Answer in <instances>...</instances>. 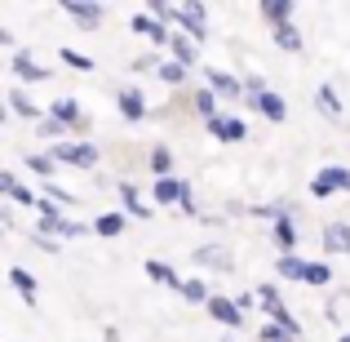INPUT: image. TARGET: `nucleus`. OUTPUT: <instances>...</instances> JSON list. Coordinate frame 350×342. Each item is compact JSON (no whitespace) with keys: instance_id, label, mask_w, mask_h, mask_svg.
I'll return each instance as SVG.
<instances>
[{"instance_id":"obj_1","label":"nucleus","mask_w":350,"mask_h":342,"mask_svg":"<svg viewBox=\"0 0 350 342\" xmlns=\"http://www.w3.org/2000/svg\"><path fill=\"white\" fill-rule=\"evenodd\" d=\"M310 191H315V196H333V191H350V169H342V164L324 169L315 182H310Z\"/></svg>"},{"instance_id":"obj_2","label":"nucleus","mask_w":350,"mask_h":342,"mask_svg":"<svg viewBox=\"0 0 350 342\" xmlns=\"http://www.w3.org/2000/svg\"><path fill=\"white\" fill-rule=\"evenodd\" d=\"M53 160H71V164H80V169H94V164H98V151H94V147L58 143V147H53Z\"/></svg>"},{"instance_id":"obj_3","label":"nucleus","mask_w":350,"mask_h":342,"mask_svg":"<svg viewBox=\"0 0 350 342\" xmlns=\"http://www.w3.org/2000/svg\"><path fill=\"white\" fill-rule=\"evenodd\" d=\"M208 311H213L222 325H244V316H239V302H226V298H208Z\"/></svg>"},{"instance_id":"obj_4","label":"nucleus","mask_w":350,"mask_h":342,"mask_svg":"<svg viewBox=\"0 0 350 342\" xmlns=\"http://www.w3.org/2000/svg\"><path fill=\"white\" fill-rule=\"evenodd\" d=\"M178 18L191 27L196 40H204V5H178Z\"/></svg>"},{"instance_id":"obj_5","label":"nucleus","mask_w":350,"mask_h":342,"mask_svg":"<svg viewBox=\"0 0 350 342\" xmlns=\"http://www.w3.org/2000/svg\"><path fill=\"white\" fill-rule=\"evenodd\" d=\"M62 9H67V14L76 18V23H85V27H94L98 18H103V5H85V0H67Z\"/></svg>"},{"instance_id":"obj_6","label":"nucleus","mask_w":350,"mask_h":342,"mask_svg":"<svg viewBox=\"0 0 350 342\" xmlns=\"http://www.w3.org/2000/svg\"><path fill=\"white\" fill-rule=\"evenodd\" d=\"M248 107H257L266 120H284V98L280 94H262V98H248Z\"/></svg>"},{"instance_id":"obj_7","label":"nucleus","mask_w":350,"mask_h":342,"mask_svg":"<svg viewBox=\"0 0 350 342\" xmlns=\"http://www.w3.org/2000/svg\"><path fill=\"white\" fill-rule=\"evenodd\" d=\"M324 245L333 249V254H350V227L346 223H333L324 231Z\"/></svg>"},{"instance_id":"obj_8","label":"nucleus","mask_w":350,"mask_h":342,"mask_svg":"<svg viewBox=\"0 0 350 342\" xmlns=\"http://www.w3.org/2000/svg\"><path fill=\"white\" fill-rule=\"evenodd\" d=\"M208 125H213V134L226 138V143H239V138H244V125L231 120V116H217V120H208Z\"/></svg>"},{"instance_id":"obj_9","label":"nucleus","mask_w":350,"mask_h":342,"mask_svg":"<svg viewBox=\"0 0 350 342\" xmlns=\"http://www.w3.org/2000/svg\"><path fill=\"white\" fill-rule=\"evenodd\" d=\"M14 71H18V80H44V67L31 58V53H18V58H14Z\"/></svg>"},{"instance_id":"obj_10","label":"nucleus","mask_w":350,"mask_h":342,"mask_svg":"<svg viewBox=\"0 0 350 342\" xmlns=\"http://www.w3.org/2000/svg\"><path fill=\"white\" fill-rule=\"evenodd\" d=\"M0 191H5V196H14L18 205H40V200H36L27 187H18V182H14V173H0Z\"/></svg>"},{"instance_id":"obj_11","label":"nucleus","mask_w":350,"mask_h":342,"mask_svg":"<svg viewBox=\"0 0 350 342\" xmlns=\"http://www.w3.org/2000/svg\"><path fill=\"white\" fill-rule=\"evenodd\" d=\"M262 18H271V23H275V32H280V27H288L293 5H288V0H284V5H280V0H271V5H262Z\"/></svg>"},{"instance_id":"obj_12","label":"nucleus","mask_w":350,"mask_h":342,"mask_svg":"<svg viewBox=\"0 0 350 342\" xmlns=\"http://www.w3.org/2000/svg\"><path fill=\"white\" fill-rule=\"evenodd\" d=\"M133 32H142L146 40H155V45H160V40H169V32H164V27L155 23V18H142V14L133 18Z\"/></svg>"},{"instance_id":"obj_13","label":"nucleus","mask_w":350,"mask_h":342,"mask_svg":"<svg viewBox=\"0 0 350 342\" xmlns=\"http://www.w3.org/2000/svg\"><path fill=\"white\" fill-rule=\"evenodd\" d=\"M275 245H280L284 254H293V245H297V236H293V223H288V214H284V218H275Z\"/></svg>"},{"instance_id":"obj_14","label":"nucleus","mask_w":350,"mask_h":342,"mask_svg":"<svg viewBox=\"0 0 350 342\" xmlns=\"http://www.w3.org/2000/svg\"><path fill=\"white\" fill-rule=\"evenodd\" d=\"M306 267L310 262H297L293 254H280V276L284 280H306Z\"/></svg>"},{"instance_id":"obj_15","label":"nucleus","mask_w":350,"mask_h":342,"mask_svg":"<svg viewBox=\"0 0 350 342\" xmlns=\"http://www.w3.org/2000/svg\"><path fill=\"white\" fill-rule=\"evenodd\" d=\"M146 276H151V280H160V284H169V289H187V284H182L164 262H146Z\"/></svg>"},{"instance_id":"obj_16","label":"nucleus","mask_w":350,"mask_h":342,"mask_svg":"<svg viewBox=\"0 0 350 342\" xmlns=\"http://www.w3.org/2000/svg\"><path fill=\"white\" fill-rule=\"evenodd\" d=\"M155 200H160V205H173V200H182V182L160 178V182H155Z\"/></svg>"},{"instance_id":"obj_17","label":"nucleus","mask_w":350,"mask_h":342,"mask_svg":"<svg viewBox=\"0 0 350 342\" xmlns=\"http://www.w3.org/2000/svg\"><path fill=\"white\" fill-rule=\"evenodd\" d=\"M9 280H14V289L23 293L27 302H36V280H31V276L23 271V267H14V271H9Z\"/></svg>"},{"instance_id":"obj_18","label":"nucleus","mask_w":350,"mask_h":342,"mask_svg":"<svg viewBox=\"0 0 350 342\" xmlns=\"http://www.w3.org/2000/svg\"><path fill=\"white\" fill-rule=\"evenodd\" d=\"M120 112H124L129 120H142V94L124 89V94H120Z\"/></svg>"},{"instance_id":"obj_19","label":"nucleus","mask_w":350,"mask_h":342,"mask_svg":"<svg viewBox=\"0 0 350 342\" xmlns=\"http://www.w3.org/2000/svg\"><path fill=\"white\" fill-rule=\"evenodd\" d=\"M208 89H217V94H239V85L231 76H222V71H213L208 67Z\"/></svg>"},{"instance_id":"obj_20","label":"nucleus","mask_w":350,"mask_h":342,"mask_svg":"<svg viewBox=\"0 0 350 342\" xmlns=\"http://www.w3.org/2000/svg\"><path fill=\"white\" fill-rule=\"evenodd\" d=\"M275 45H280V49H288V53H297L301 49V36L293 32V27H280V32H275Z\"/></svg>"},{"instance_id":"obj_21","label":"nucleus","mask_w":350,"mask_h":342,"mask_svg":"<svg viewBox=\"0 0 350 342\" xmlns=\"http://www.w3.org/2000/svg\"><path fill=\"white\" fill-rule=\"evenodd\" d=\"M319 107H324V116H333V120L342 116V103H337V94H333V89H328V85L319 89Z\"/></svg>"},{"instance_id":"obj_22","label":"nucleus","mask_w":350,"mask_h":342,"mask_svg":"<svg viewBox=\"0 0 350 342\" xmlns=\"http://www.w3.org/2000/svg\"><path fill=\"white\" fill-rule=\"evenodd\" d=\"M173 53H178V62L187 67V62H196V45L182 40V36H173Z\"/></svg>"},{"instance_id":"obj_23","label":"nucleus","mask_w":350,"mask_h":342,"mask_svg":"<svg viewBox=\"0 0 350 342\" xmlns=\"http://www.w3.org/2000/svg\"><path fill=\"white\" fill-rule=\"evenodd\" d=\"M120 196H124V209H129L133 218H146V214H151V209H142V200H137V191H133V187H124Z\"/></svg>"},{"instance_id":"obj_24","label":"nucleus","mask_w":350,"mask_h":342,"mask_svg":"<svg viewBox=\"0 0 350 342\" xmlns=\"http://www.w3.org/2000/svg\"><path fill=\"white\" fill-rule=\"evenodd\" d=\"M196 262H204V267H208V262H213V267H231V258H226L222 249H200Z\"/></svg>"},{"instance_id":"obj_25","label":"nucleus","mask_w":350,"mask_h":342,"mask_svg":"<svg viewBox=\"0 0 350 342\" xmlns=\"http://www.w3.org/2000/svg\"><path fill=\"white\" fill-rule=\"evenodd\" d=\"M324 280H333V271H328L324 262H310L306 267V284H324Z\"/></svg>"},{"instance_id":"obj_26","label":"nucleus","mask_w":350,"mask_h":342,"mask_svg":"<svg viewBox=\"0 0 350 342\" xmlns=\"http://www.w3.org/2000/svg\"><path fill=\"white\" fill-rule=\"evenodd\" d=\"M27 164H31L40 178H49V173H53V160H49V156H36V151H31V156H27Z\"/></svg>"},{"instance_id":"obj_27","label":"nucleus","mask_w":350,"mask_h":342,"mask_svg":"<svg viewBox=\"0 0 350 342\" xmlns=\"http://www.w3.org/2000/svg\"><path fill=\"white\" fill-rule=\"evenodd\" d=\"M9 103H14V112H18V116H36V107L27 103V94H23V89H14V94H9Z\"/></svg>"},{"instance_id":"obj_28","label":"nucleus","mask_w":350,"mask_h":342,"mask_svg":"<svg viewBox=\"0 0 350 342\" xmlns=\"http://www.w3.org/2000/svg\"><path fill=\"white\" fill-rule=\"evenodd\" d=\"M120 227H124V218H120V214H107V218H98V231H103V236H116Z\"/></svg>"},{"instance_id":"obj_29","label":"nucleus","mask_w":350,"mask_h":342,"mask_svg":"<svg viewBox=\"0 0 350 342\" xmlns=\"http://www.w3.org/2000/svg\"><path fill=\"white\" fill-rule=\"evenodd\" d=\"M196 107H200V116L217 120V103H213V94H200V98H196Z\"/></svg>"},{"instance_id":"obj_30","label":"nucleus","mask_w":350,"mask_h":342,"mask_svg":"<svg viewBox=\"0 0 350 342\" xmlns=\"http://www.w3.org/2000/svg\"><path fill=\"white\" fill-rule=\"evenodd\" d=\"M53 116L58 120H80V107L76 103H53Z\"/></svg>"},{"instance_id":"obj_31","label":"nucleus","mask_w":350,"mask_h":342,"mask_svg":"<svg viewBox=\"0 0 350 342\" xmlns=\"http://www.w3.org/2000/svg\"><path fill=\"white\" fill-rule=\"evenodd\" d=\"M62 62H71L76 71H89V67H94V62H89L85 53H71V49H62Z\"/></svg>"},{"instance_id":"obj_32","label":"nucleus","mask_w":350,"mask_h":342,"mask_svg":"<svg viewBox=\"0 0 350 342\" xmlns=\"http://www.w3.org/2000/svg\"><path fill=\"white\" fill-rule=\"evenodd\" d=\"M160 76L169 80V85H182V76H187V67H182V62H173V67H160Z\"/></svg>"},{"instance_id":"obj_33","label":"nucleus","mask_w":350,"mask_h":342,"mask_svg":"<svg viewBox=\"0 0 350 342\" xmlns=\"http://www.w3.org/2000/svg\"><path fill=\"white\" fill-rule=\"evenodd\" d=\"M182 293H187L191 302H208V289H204V284H200V280H191V284H187V289H182Z\"/></svg>"},{"instance_id":"obj_34","label":"nucleus","mask_w":350,"mask_h":342,"mask_svg":"<svg viewBox=\"0 0 350 342\" xmlns=\"http://www.w3.org/2000/svg\"><path fill=\"white\" fill-rule=\"evenodd\" d=\"M151 169H155V173H169V151H164V147L151 156Z\"/></svg>"},{"instance_id":"obj_35","label":"nucleus","mask_w":350,"mask_h":342,"mask_svg":"<svg viewBox=\"0 0 350 342\" xmlns=\"http://www.w3.org/2000/svg\"><path fill=\"white\" fill-rule=\"evenodd\" d=\"M342 342H350V338H342Z\"/></svg>"}]
</instances>
